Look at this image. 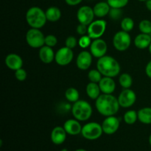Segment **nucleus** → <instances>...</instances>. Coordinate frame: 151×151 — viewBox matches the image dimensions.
<instances>
[{"label": "nucleus", "mask_w": 151, "mask_h": 151, "mask_svg": "<svg viewBox=\"0 0 151 151\" xmlns=\"http://www.w3.org/2000/svg\"><path fill=\"white\" fill-rule=\"evenodd\" d=\"M95 107L101 115L110 116H114L117 113L120 106L118 98L112 94H101L95 100Z\"/></svg>", "instance_id": "f257e3e1"}, {"label": "nucleus", "mask_w": 151, "mask_h": 151, "mask_svg": "<svg viewBox=\"0 0 151 151\" xmlns=\"http://www.w3.org/2000/svg\"><path fill=\"white\" fill-rule=\"evenodd\" d=\"M97 69L100 71L103 76L114 78L120 72V65L114 58L105 55L98 58Z\"/></svg>", "instance_id": "f03ea898"}, {"label": "nucleus", "mask_w": 151, "mask_h": 151, "mask_svg": "<svg viewBox=\"0 0 151 151\" xmlns=\"http://www.w3.org/2000/svg\"><path fill=\"white\" fill-rule=\"evenodd\" d=\"M26 21L32 28L40 29L45 25L47 19L45 12L42 9L38 7H32L27 11Z\"/></svg>", "instance_id": "7ed1b4c3"}, {"label": "nucleus", "mask_w": 151, "mask_h": 151, "mask_svg": "<svg viewBox=\"0 0 151 151\" xmlns=\"http://www.w3.org/2000/svg\"><path fill=\"white\" fill-rule=\"evenodd\" d=\"M72 113L75 119L78 121H86L92 114V107L86 100H78L72 107Z\"/></svg>", "instance_id": "20e7f679"}, {"label": "nucleus", "mask_w": 151, "mask_h": 151, "mask_svg": "<svg viewBox=\"0 0 151 151\" xmlns=\"http://www.w3.org/2000/svg\"><path fill=\"white\" fill-rule=\"evenodd\" d=\"M26 41L32 48H41L45 45V36L40 29L31 28L26 33Z\"/></svg>", "instance_id": "39448f33"}, {"label": "nucleus", "mask_w": 151, "mask_h": 151, "mask_svg": "<svg viewBox=\"0 0 151 151\" xmlns=\"http://www.w3.org/2000/svg\"><path fill=\"white\" fill-rule=\"evenodd\" d=\"M103 131L102 125L95 122H88L83 126L81 134L85 139L88 140H95L100 138Z\"/></svg>", "instance_id": "423d86ee"}, {"label": "nucleus", "mask_w": 151, "mask_h": 151, "mask_svg": "<svg viewBox=\"0 0 151 151\" xmlns=\"http://www.w3.org/2000/svg\"><path fill=\"white\" fill-rule=\"evenodd\" d=\"M131 44V38L128 32L121 30L116 32L114 35L113 45L118 51H125L129 48Z\"/></svg>", "instance_id": "0eeeda50"}, {"label": "nucleus", "mask_w": 151, "mask_h": 151, "mask_svg": "<svg viewBox=\"0 0 151 151\" xmlns=\"http://www.w3.org/2000/svg\"><path fill=\"white\" fill-rule=\"evenodd\" d=\"M106 26H107L106 22L103 19L93 21L88 26L87 35L93 40L100 38L106 32Z\"/></svg>", "instance_id": "6e6552de"}, {"label": "nucleus", "mask_w": 151, "mask_h": 151, "mask_svg": "<svg viewBox=\"0 0 151 151\" xmlns=\"http://www.w3.org/2000/svg\"><path fill=\"white\" fill-rule=\"evenodd\" d=\"M74 58V53L72 50L64 47L59 49L55 55V60L59 66H67L72 62Z\"/></svg>", "instance_id": "1a4fd4ad"}, {"label": "nucleus", "mask_w": 151, "mask_h": 151, "mask_svg": "<svg viewBox=\"0 0 151 151\" xmlns=\"http://www.w3.org/2000/svg\"><path fill=\"white\" fill-rule=\"evenodd\" d=\"M136 100H137L136 93L131 88H124L118 97V101L120 107L125 109L131 107L135 103Z\"/></svg>", "instance_id": "9d476101"}, {"label": "nucleus", "mask_w": 151, "mask_h": 151, "mask_svg": "<svg viewBox=\"0 0 151 151\" xmlns=\"http://www.w3.org/2000/svg\"><path fill=\"white\" fill-rule=\"evenodd\" d=\"M89 48L90 52L91 53L92 56L100 58L106 55L108 50V45L104 40L101 38H97V39L93 40Z\"/></svg>", "instance_id": "9b49d317"}, {"label": "nucleus", "mask_w": 151, "mask_h": 151, "mask_svg": "<svg viewBox=\"0 0 151 151\" xmlns=\"http://www.w3.org/2000/svg\"><path fill=\"white\" fill-rule=\"evenodd\" d=\"M95 16L93 8L89 6L84 5L80 7L77 13V18L78 22L81 24L86 25H89L94 21Z\"/></svg>", "instance_id": "f8f14e48"}, {"label": "nucleus", "mask_w": 151, "mask_h": 151, "mask_svg": "<svg viewBox=\"0 0 151 151\" xmlns=\"http://www.w3.org/2000/svg\"><path fill=\"white\" fill-rule=\"evenodd\" d=\"M103 133L111 135L116 133L119 128V120L114 116H107L102 123Z\"/></svg>", "instance_id": "ddd939ff"}, {"label": "nucleus", "mask_w": 151, "mask_h": 151, "mask_svg": "<svg viewBox=\"0 0 151 151\" xmlns=\"http://www.w3.org/2000/svg\"><path fill=\"white\" fill-rule=\"evenodd\" d=\"M92 63V55L88 51H82L78 54L76 60L77 66L81 70H87Z\"/></svg>", "instance_id": "4468645a"}, {"label": "nucleus", "mask_w": 151, "mask_h": 151, "mask_svg": "<svg viewBox=\"0 0 151 151\" xmlns=\"http://www.w3.org/2000/svg\"><path fill=\"white\" fill-rule=\"evenodd\" d=\"M5 64L10 69L16 71L17 69L22 68L23 66V60L22 58L17 54L10 53L7 55L5 58Z\"/></svg>", "instance_id": "2eb2a0df"}, {"label": "nucleus", "mask_w": 151, "mask_h": 151, "mask_svg": "<svg viewBox=\"0 0 151 151\" xmlns=\"http://www.w3.org/2000/svg\"><path fill=\"white\" fill-rule=\"evenodd\" d=\"M79 122L80 121L76 119H70L66 120L63 125V128L66 133L72 136H75L81 134L83 127L81 126Z\"/></svg>", "instance_id": "dca6fc26"}, {"label": "nucleus", "mask_w": 151, "mask_h": 151, "mask_svg": "<svg viewBox=\"0 0 151 151\" xmlns=\"http://www.w3.org/2000/svg\"><path fill=\"white\" fill-rule=\"evenodd\" d=\"M98 84L103 94H112L116 88V83L113 78L110 77L103 76Z\"/></svg>", "instance_id": "f3484780"}, {"label": "nucleus", "mask_w": 151, "mask_h": 151, "mask_svg": "<svg viewBox=\"0 0 151 151\" xmlns=\"http://www.w3.org/2000/svg\"><path fill=\"white\" fill-rule=\"evenodd\" d=\"M54 51L52 50V47H48V46H43L41 47L38 52V56L41 61L46 64L51 63L55 60Z\"/></svg>", "instance_id": "a211bd4d"}, {"label": "nucleus", "mask_w": 151, "mask_h": 151, "mask_svg": "<svg viewBox=\"0 0 151 151\" xmlns=\"http://www.w3.org/2000/svg\"><path fill=\"white\" fill-rule=\"evenodd\" d=\"M66 131L63 127L57 126L52 129L51 132V140L55 145H61L65 142L66 138Z\"/></svg>", "instance_id": "6ab92c4d"}, {"label": "nucleus", "mask_w": 151, "mask_h": 151, "mask_svg": "<svg viewBox=\"0 0 151 151\" xmlns=\"http://www.w3.org/2000/svg\"><path fill=\"white\" fill-rule=\"evenodd\" d=\"M151 43V35L150 34L140 33L137 35L134 39V44L140 50L148 48Z\"/></svg>", "instance_id": "aec40b11"}, {"label": "nucleus", "mask_w": 151, "mask_h": 151, "mask_svg": "<svg viewBox=\"0 0 151 151\" xmlns=\"http://www.w3.org/2000/svg\"><path fill=\"white\" fill-rule=\"evenodd\" d=\"M111 7L107 1H100L97 3L93 7L94 15L97 18H103L109 15Z\"/></svg>", "instance_id": "412c9836"}, {"label": "nucleus", "mask_w": 151, "mask_h": 151, "mask_svg": "<svg viewBox=\"0 0 151 151\" xmlns=\"http://www.w3.org/2000/svg\"><path fill=\"white\" fill-rule=\"evenodd\" d=\"M86 94L89 98L91 100H97L100 95V88L99 86L98 83H96L90 82L87 84L86 88Z\"/></svg>", "instance_id": "4be33fe9"}, {"label": "nucleus", "mask_w": 151, "mask_h": 151, "mask_svg": "<svg viewBox=\"0 0 151 151\" xmlns=\"http://www.w3.org/2000/svg\"><path fill=\"white\" fill-rule=\"evenodd\" d=\"M47 21L51 22H56L61 17V11L58 7L55 6L50 7L45 11Z\"/></svg>", "instance_id": "5701e85b"}, {"label": "nucleus", "mask_w": 151, "mask_h": 151, "mask_svg": "<svg viewBox=\"0 0 151 151\" xmlns=\"http://www.w3.org/2000/svg\"><path fill=\"white\" fill-rule=\"evenodd\" d=\"M138 119L143 124L150 125L151 124V108H142L137 112Z\"/></svg>", "instance_id": "b1692460"}, {"label": "nucleus", "mask_w": 151, "mask_h": 151, "mask_svg": "<svg viewBox=\"0 0 151 151\" xmlns=\"http://www.w3.org/2000/svg\"><path fill=\"white\" fill-rule=\"evenodd\" d=\"M65 97L66 100L71 103H75L79 100L80 94L79 91L74 87L68 88L65 91Z\"/></svg>", "instance_id": "393cba45"}, {"label": "nucleus", "mask_w": 151, "mask_h": 151, "mask_svg": "<svg viewBox=\"0 0 151 151\" xmlns=\"http://www.w3.org/2000/svg\"><path fill=\"white\" fill-rule=\"evenodd\" d=\"M119 83L123 88H130L133 83L132 77L128 73L122 74L119 78Z\"/></svg>", "instance_id": "a878e982"}, {"label": "nucleus", "mask_w": 151, "mask_h": 151, "mask_svg": "<svg viewBox=\"0 0 151 151\" xmlns=\"http://www.w3.org/2000/svg\"><path fill=\"white\" fill-rule=\"evenodd\" d=\"M137 119H138V114L137 112L134 110L128 111L124 114V121L128 125H133L137 122Z\"/></svg>", "instance_id": "bb28decb"}, {"label": "nucleus", "mask_w": 151, "mask_h": 151, "mask_svg": "<svg viewBox=\"0 0 151 151\" xmlns=\"http://www.w3.org/2000/svg\"><path fill=\"white\" fill-rule=\"evenodd\" d=\"M120 26L122 28V30L128 32L134 29V22L131 18L125 17L121 22Z\"/></svg>", "instance_id": "cd10ccee"}, {"label": "nucleus", "mask_w": 151, "mask_h": 151, "mask_svg": "<svg viewBox=\"0 0 151 151\" xmlns=\"http://www.w3.org/2000/svg\"><path fill=\"white\" fill-rule=\"evenodd\" d=\"M102 76H103V75L100 73V72L97 69H91L88 73V78L90 81V82L96 83H99V82L103 78Z\"/></svg>", "instance_id": "c85d7f7f"}, {"label": "nucleus", "mask_w": 151, "mask_h": 151, "mask_svg": "<svg viewBox=\"0 0 151 151\" xmlns=\"http://www.w3.org/2000/svg\"><path fill=\"white\" fill-rule=\"evenodd\" d=\"M139 29L142 33L150 34L151 33V22L147 19L141 21L139 24Z\"/></svg>", "instance_id": "c756f323"}, {"label": "nucleus", "mask_w": 151, "mask_h": 151, "mask_svg": "<svg viewBox=\"0 0 151 151\" xmlns=\"http://www.w3.org/2000/svg\"><path fill=\"white\" fill-rule=\"evenodd\" d=\"M128 1L129 0H107V2L111 7L122 9L128 4Z\"/></svg>", "instance_id": "7c9ffc66"}, {"label": "nucleus", "mask_w": 151, "mask_h": 151, "mask_svg": "<svg viewBox=\"0 0 151 151\" xmlns=\"http://www.w3.org/2000/svg\"><path fill=\"white\" fill-rule=\"evenodd\" d=\"M91 38L88 35H82L78 40V45L83 49H86L87 47H90L91 44Z\"/></svg>", "instance_id": "2f4dec72"}, {"label": "nucleus", "mask_w": 151, "mask_h": 151, "mask_svg": "<svg viewBox=\"0 0 151 151\" xmlns=\"http://www.w3.org/2000/svg\"><path fill=\"white\" fill-rule=\"evenodd\" d=\"M122 11L121 8H114V7H111L110 11H109V16L111 19L112 20H118L122 17Z\"/></svg>", "instance_id": "473e14b6"}, {"label": "nucleus", "mask_w": 151, "mask_h": 151, "mask_svg": "<svg viewBox=\"0 0 151 151\" xmlns=\"http://www.w3.org/2000/svg\"><path fill=\"white\" fill-rule=\"evenodd\" d=\"M58 39L55 35H48L45 36V45L50 47H54L57 45Z\"/></svg>", "instance_id": "72a5a7b5"}, {"label": "nucleus", "mask_w": 151, "mask_h": 151, "mask_svg": "<svg viewBox=\"0 0 151 151\" xmlns=\"http://www.w3.org/2000/svg\"><path fill=\"white\" fill-rule=\"evenodd\" d=\"M77 44H78V41L74 36H69L66 39V41H65L66 47H68V48L72 49V50L76 47Z\"/></svg>", "instance_id": "f704fd0d"}, {"label": "nucleus", "mask_w": 151, "mask_h": 151, "mask_svg": "<svg viewBox=\"0 0 151 151\" xmlns=\"http://www.w3.org/2000/svg\"><path fill=\"white\" fill-rule=\"evenodd\" d=\"M27 72L25 71V69H22V68L15 71V77H16V78L18 80V81H25L27 78Z\"/></svg>", "instance_id": "c9c22d12"}, {"label": "nucleus", "mask_w": 151, "mask_h": 151, "mask_svg": "<svg viewBox=\"0 0 151 151\" xmlns=\"http://www.w3.org/2000/svg\"><path fill=\"white\" fill-rule=\"evenodd\" d=\"M77 32L78 33V35H85L88 34V25L83 24H81L78 25L76 29Z\"/></svg>", "instance_id": "e433bc0d"}, {"label": "nucleus", "mask_w": 151, "mask_h": 151, "mask_svg": "<svg viewBox=\"0 0 151 151\" xmlns=\"http://www.w3.org/2000/svg\"><path fill=\"white\" fill-rule=\"evenodd\" d=\"M66 4L69 6H75L79 4L83 1V0H65Z\"/></svg>", "instance_id": "4c0bfd02"}, {"label": "nucleus", "mask_w": 151, "mask_h": 151, "mask_svg": "<svg viewBox=\"0 0 151 151\" xmlns=\"http://www.w3.org/2000/svg\"><path fill=\"white\" fill-rule=\"evenodd\" d=\"M145 73L146 75H147V76L151 79V60L149 61L148 63H147V64L146 65Z\"/></svg>", "instance_id": "58836bf2"}, {"label": "nucleus", "mask_w": 151, "mask_h": 151, "mask_svg": "<svg viewBox=\"0 0 151 151\" xmlns=\"http://www.w3.org/2000/svg\"><path fill=\"white\" fill-rule=\"evenodd\" d=\"M146 7L147 8V10L151 11V0H147L145 2Z\"/></svg>", "instance_id": "ea45409f"}, {"label": "nucleus", "mask_w": 151, "mask_h": 151, "mask_svg": "<svg viewBox=\"0 0 151 151\" xmlns=\"http://www.w3.org/2000/svg\"><path fill=\"white\" fill-rule=\"evenodd\" d=\"M148 50H149V52H150V53L151 54V43H150V46H149V47H148Z\"/></svg>", "instance_id": "a19ab883"}, {"label": "nucleus", "mask_w": 151, "mask_h": 151, "mask_svg": "<svg viewBox=\"0 0 151 151\" xmlns=\"http://www.w3.org/2000/svg\"><path fill=\"white\" fill-rule=\"evenodd\" d=\"M75 151H87V150H84V149H78V150H76Z\"/></svg>", "instance_id": "79ce46f5"}, {"label": "nucleus", "mask_w": 151, "mask_h": 151, "mask_svg": "<svg viewBox=\"0 0 151 151\" xmlns=\"http://www.w3.org/2000/svg\"><path fill=\"white\" fill-rule=\"evenodd\" d=\"M149 142H150V145H151V134H150V137H149Z\"/></svg>", "instance_id": "37998d69"}, {"label": "nucleus", "mask_w": 151, "mask_h": 151, "mask_svg": "<svg viewBox=\"0 0 151 151\" xmlns=\"http://www.w3.org/2000/svg\"><path fill=\"white\" fill-rule=\"evenodd\" d=\"M60 151H69L67 150V149H63V150H61Z\"/></svg>", "instance_id": "c03bdc74"}, {"label": "nucleus", "mask_w": 151, "mask_h": 151, "mask_svg": "<svg viewBox=\"0 0 151 151\" xmlns=\"http://www.w3.org/2000/svg\"><path fill=\"white\" fill-rule=\"evenodd\" d=\"M139 1H147V0H139Z\"/></svg>", "instance_id": "a18cd8bd"}, {"label": "nucleus", "mask_w": 151, "mask_h": 151, "mask_svg": "<svg viewBox=\"0 0 151 151\" xmlns=\"http://www.w3.org/2000/svg\"><path fill=\"white\" fill-rule=\"evenodd\" d=\"M150 35H151V33H150Z\"/></svg>", "instance_id": "49530a36"}]
</instances>
